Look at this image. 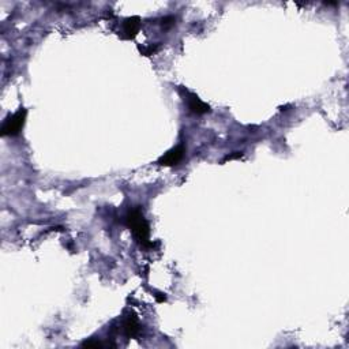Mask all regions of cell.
Wrapping results in <instances>:
<instances>
[{"label":"cell","mask_w":349,"mask_h":349,"mask_svg":"<svg viewBox=\"0 0 349 349\" xmlns=\"http://www.w3.org/2000/svg\"><path fill=\"white\" fill-rule=\"evenodd\" d=\"M127 225L134 233L135 239L138 240L142 246H150L149 242V224L144 217V214L138 209H132L127 214Z\"/></svg>","instance_id":"cell-1"},{"label":"cell","mask_w":349,"mask_h":349,"mask_svg":"<svg viewBox=\"0 0 349 349\" xmlns=\"http://www.w3.org/2000/svg\"><path fill=\"white\" fill-rule=\"evenodd\" d=\"M26 109H20L18 112H15L11 116L4 120V123L1 124V135L3 137H15L18 135L22 130V127L25 124L26 120Z\"/></svg>","instance_id":"cell-2"},{"label":"cell","mask_w":349,"mask_h":349,"mask_svg":"<svg viewBox=\"0 0 349 349\" xmlns=\"http://www.w3.org/2000/svg\"><path fill=\"white\" fill-rule=\"evenodd\" d=\"M185 153V149L183 146H176V147L171 149L169 152L165 153L164 156L158 160V164L163 165V166H175V165H178L183 160Z\"/></svg>","instance_id":"cell-3"},{"label":"cell","mask_w":349,"mask_h":349,"mask_svg":"<svg viewBox=\"0 0 349 349\" xmlns=\"http://www.w3.org/2000/svg\"><path fill=\"white\" fill-rule=\"evenodd\" d=\"M185 100L187 101L188 109L192 113H195V115H205V113L210 112V106L207 105L206 103H204L198 96L192 94V93L185 92Z\"/></svg>","instance_id":"cell-4"},{"label":"cell","mask_w":349,"mask_h":349,"mask_svg":"<svg viewBox=\"0 0 349 349\" xmlns=\"http://www.w3.org/2000/svg\"><path fill=\"white\" fill-rule=\"evenodd\" d=\"M139 26H141V21H139L138 17L127 18L123 22V36H124V39H134L138 33Z\"/></svg>","instance_id":"cell-5"},{"label":"cell","mask_w":349,"mask_h":349,"mask_svg":"<svg viewBox=\"0 0 349 349\" xmlns=\"http://www.w3.org/2000/svg\"><path fill=\"white\" fill-rule=\"evenodd\" d=\"M123 329H124L125 336L130 337V338H134L139 334L141 331V328H139L138 319L135 316H128L127 319L124 321V325H123Z\"/></svg>","instance_id":"cell-6"},{"label":"cell","mask_w":349,"mask_h":349,"mask_svg":"<svg viewBox=\"0 0 349 349\" xmlns=\"http://www.w3.org/2000/svg\"><path fill=\"white\" fill-rule=\"evenodd\" d=\"M242 156H243V153L242 152L232 153V154H228V156L223 160V163H225V161H231V160H236V158H240Z\"/></svg>","instance_id":"cell-7"},{"label":"cell","mask_w":349,"mask_h":349,"mask_svg":"<svg viewBox=\"0 0 349 349\" xmlns=\"http://www.w3.org/2000/svg\"><path fill=\"white\" fill-rule=\"evenodd\" d=\"M82 347H87V348H99V347H103V344L100 341H86V343L82 344Z\"/></svg>","instance_id":"cell-8"},{"label":"cell","mask_w":349,"mask_h":349,"mask_svg":"<svg viewBox=\"0 0 349 349\" xmlns=\"http://www.w3.org/2000/svg\"><path fill=\"white\" fill-rule=\"evenodd\" d=\"M173 22H175L173 17H165L164 20H163V26H172Z\"/></svg>","instance_id":"cell-9"},{"label":"cell","mask_w":349,"mask_h":349,"mask_svg":"<svg viewBox=\"0 0 349 349\" xmlns=\"http://www.w3.org/2000/svg\"><path fill=\"white\" fill-rule=\"evenodd\" d=\"M154 297H156V300H157L158 303H164L165 300H166V296H165L164 293H156Z\"/></svg>","instance_id":"cell-10"}]
</instances>
